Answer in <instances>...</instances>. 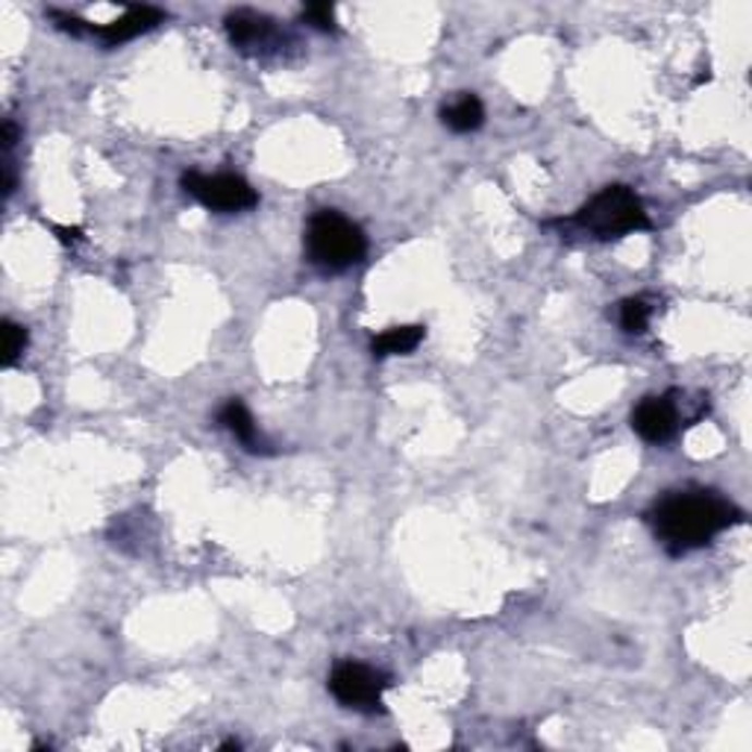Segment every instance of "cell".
<instances>
[{"label":"cell","mask_w":752,"mask_h":752,"mask_svg":"<svg viewBox=\"0 0 752 752\" xmlns=\"http://www.w3.org/2000/svg\"><path fill=\"white\" fill-rule=\"evenodd\" d=\"M15 138H19V126L12 124V121H7V124H3V147H7V150H12Z\"/></svg>","instance_id":"obj_15"},{"label":"cell","mask_w":752,"mask_h":752,"mask_svg":"<svg viewBox=\"0 0 752 752\" xmlns=\"http://www.w3.org/2000/svg\"><path fill=\"white\" fill-rule=\"evenodd\" d=\"M306 251L318 268L348 270L350 265L365 259L367 239L359 223L332 209H320L312 215L306 227Z\"/></svg>","instance_id":"obj_3"},{"label":"cell","mask_w":752,"mask_h":752,"mask_svg":"<svg viewBox=\"0 0 752 752\" xmlns=\"http://www.w3.org/2000/svg\"><path fill=\"white\" fill-rule=\"evenodd\" d=\"M218 421H221L223 429H230L251 453H265V441H262V435L256 433L253 415L247 412V405H244L242 400H230V403L223 405L221 412H218Z\"/></svg>","instance_id":"obj_9"},{"label":"cell","mask_w":752,"mask_h":752,"mask_svg":"<svg viewBox=\"0 0 752 752\" xmlns=\"http://www.w3.org/2000/svg\"><path fill=\"white\" fill-rule=\"evenodd\" d=\"M650 324V303L644 298H629L620 303V327L627 332H644Z\"/></svg>","instance_id":"obj_12"},{"label":"cell","mask_w":752,"mask_h":752,"mask_svg":"<svg viewBox=\"0 0 752 752\" xmlns=\"http://www.w3.org/2000/svg\"><path fill=\"white\" fill-rule=\"evenodd\" d=\"M27 329L15 324V320H7L3 324V365L12 367L21 359V353L27 350Z\"/></svg>","instance_id":"obj_13"},{"label":"cell","mask_w":752,"mask_h":752,"mask_svg":"<svg viewBox=\"0 0 752 752\" xmlns=\"http://www.w3.org/2000/svg\"><path fill=\"white\" fill-rule=\"evenodd\" d=\"M573 223L579 230L591 232L594 239L608 242V239H620L629 232L650 230V215L629 185H608L579 209Z\"/></svg>","instance_id":"obj_2"},{"label":"cell","mask_w":752,"mask_h":752,"mask_svg":"<svg viewBox=\"0 0 752 752\" xmlns=\"http://www.w3.org/2000/svg\"><path fill=\"white\" fill-rule=\"evenodd\" d=\"M738 521H741V511L735 509L729 500H724L720 494L712 492L670 494L650 511V523L656 530V538L674 556L705 547L714 535H720Z\"/></svg>","instance_id":"obj_1"},{"label":"cell","mask_w":752,"mask_h":752,"mask_svg":"<svg viewBox=\"0 0 752 752\" xmlns=\"http://www.w3.org/2000/svg\"><path fill=\"white\" fill-rule=\"evenodd\" d=\"M162 19L165 12L156 10V7H130L121 19L100 24V27L92 24V33H95L97 39H104V45L116 48L121 41L135 39V36H142L147 29H154L156 24H162Z\"/></svg>","instance_id":"obj_8"},{"label":"cell","mask_w":752,"mask_h":752,"mask_svg":"<svg viewBox=\"0 0 752 752\" xmlns=\"http://www.w3.org/2000/svg\"><path fill=\"white\" fill-rule=\"evenodd\" d=\"M391 686L386 674L359 662H341L329 674V691L338 703L356 712H376L383 705V691Z\"/></svg>","instance_id":"obj_4"},{"label":"cell","mask_w":752,"mask_h":752,"mask_svg":"<svg viewBox=\"0 0 752 752\" xmlns=\"http://www.w3.org/2000/svg\"><path fill=\"white\" fill-rule=\"evenodd\" d=\"M183 189L192 194L194 201L203 203L206 209L215 213H244L259 203V194L253 192L251 183L235 174H197L189 171L183 174Z\"/></svg>","instance_id":"obj_5"},{"label":"cell","mask_w":752,"mask_h":752,"mask_svg":"<svg viewBox=\"0 0 752 752\" xmlns=\"http://www.w3.org/2000/svg\"><path fill=\"white\" fill-rule=\"evenodd\" d=\"M632 429L644 441L665 444L679 429V412H676V405L667 397H646L632 412Z\"/></svg>","instance_id":"obj_6"},{"label":"cell","mask_w":752,"mask_h":752,"mask_svg":"<svg viewBox=\"0 0 752 752\" xmlns=\"http://www.w3.org/2000/svg\"><path fill=\"white\" fill-rule=\"evenodd\" d=\"M57 230V235L62 239L65 244H71V242H77L80 239V230H68V227H53Z\"/></svg>","instance_id":"obj_16"},{"label":"cell","mask_w":752,"mask_h":752,"mask_svg":"<svg viewBox=\"0 0 752 752\" xmlns=\"http://www.w3.org/2000/svg\"><path fill=\"white\" fill-rule=\"evenodd\" d=\"M421 341H424V327H421V324H409V327H391L386 329V332H379V336L371 341V350H374L376 359L405 356V353H412Z\"/></svg>","instance_id":"obj_10"},{"label":"cell","mask_w":752,"mask_h":752,"mask_svg":"<svg viewBox=\"0 0 752 752\" xmlns=\"http://www.w3.org/2000/svg\"><path fill=\"white\" fill-rule=\"evenodd\" d=\"M303 21H310L315 29H324V33H332L336 29V10L329 3H312L303 10Z\"/></svg>","instance_id":"obj_14"},{"label":"cell","mask_w":752,"mask_h":752,"mask_svg":"<svg viewBox=\"0 0 752 752\" xmlns=\"http://www.w3.org/2000/svg\"><path fill=\"white\" fill-rule=\"evenodd\" d=\"M227 36L244 53H259L265 48H274L280 33L274 27L268 15H259L253 10H235L227 15Z\"/></svg>","instance_id":"obj_7"},{"label":"cell","mask_w":752,"mask_h":752,"mask_svg":"<svg viewBox=\"0 0 752 752\" xmlns=\"http://www.w3.org/2000/svg\"><path fill=\"white\" fill-rule=\"evenodd\" d=\"M441 121L450 126L453 133H473V130H480L485 121L483 100L464 92L459 100H453L450 107L441 109Z\"/></svg>","instance_id":"obj_11"}]
</instances>
